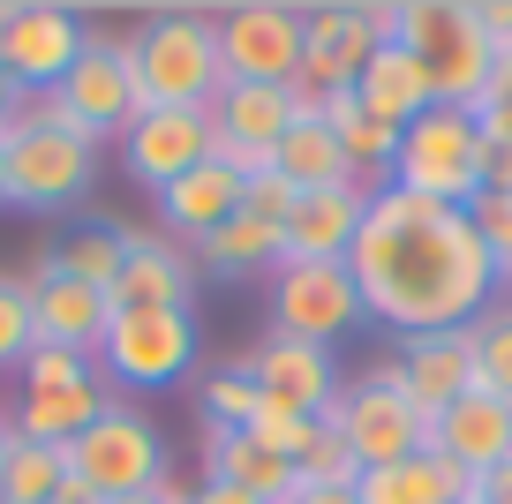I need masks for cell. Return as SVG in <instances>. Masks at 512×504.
I'll use <instances>...</instances> for the list:
<instances>
[{
	"label": "cell",
	"mask_w": 512,
	"mask_h": 504,
	"mask_svg": "<svg viewBox=\"0 0 512 504\" xmlns=\"http://www.w3.org/2000/svg\"><path fill=\"white\" fill-rule=\"evenodd\" d=\"M196 362V316L189 309H121L98 339V377L121 392H166Z\"/></svg>",
	"instance_id": "obj_8"
},
{
	"label": "cell",
	"mask_w": 512,
	"mask_h": 504,
	"mask_svg": "<svg viewBox=\"0 0 512 504\" xmlns=\"http://www.w3.org/2000/svg\"><path fill=\"white\" fill-rule=\"evenodd\" d=\"M400 384L415 399V414H445L452 399L475 392V339L467 331H422V339H400Z\"/></svg>",
	"instance_id": "obj_19"
},
{
	"label": "cell",
	"mask_w": 512,
	"mask_h": 504,
	"mask_svg": "<svg viewBox=\"0 0 512 504\" xmlns=\"http://www.w3.org/2000/svg\"><path fill=\"white\" fill-rule=\"evenodd\" d=\"M392 38V0H324L302 8V76L287 83L294 106L317 113L332 91H354V76L369 68V53Z\"/></svg>",
	"instance_id": "obj_5"
},
{
	"label": "cell",
	"mask_w": 512,
	"mask_h": 504,
	"mask_svg": "<svg viewBox=\"0 0 512 504\" xmlns=\"http://www.w3.org/2000/svg\"><path fill=\"white\" fill-rule=\"evenodd\" d=\"M113 504H189V482H181V474H166L159 489H144V497H113Z\"/></svg>",
	"instance_id": "obj_43"
},
{
	"label": "cell",
	"mask_w": 512,
	"mask_h": 504,
	"mask_svg": "<svg viewBox=\"0 0 512 504\" xmlns=\"http://www.w3.org/2000/svg\"><path fill=\"white\" fill-rule=\"evenodd\" d=\"M294 121H302V106H294L287 83H226L211 98V136L249 143V151H279V136Z\"/></svg>",
	"instance_id": "obj_23"
},
{
	"label": "cell",
	"mask_w": 512,
	"mask_h": 504,
	"mask_svg": "<svg viewBox=\"0 0 512 504\" xmlns=\"http://www.w3.org/2000/svg\"><path fill=\"white\" fill-rule=\"evenodd\" d=\"M196 264L204 271H219V279H249V271H264L272 279L279 271V226H264V219H226V226H211L204 241H196Z\"/></svg>",
	"instance_id": "obj_29"
},
{
	"label": "cell",
	"mask_w": 512,
	"mask_h": 504,
	"mask_svg": "<svg viewBox=\"0 0 512 504\" xmlns=\"http://www.w3.org/2000/svg\"><path fill=\"white\" fill-rule=\"evenodd\" d=\"M362 211H369V189H317L294 204L287 234H279V264H347L354 234H362Z\"/></svg>",
	"instance_id": "obj_18"
},
{
	"label": "cell",
	"mask_w": 512,
	"mask_h": 504,
	"mask_svg": "<svg viewBox=\"0 0 512 504\" xmlns=\"http://www.w3.org/2000/svg\"><path fill=\"white\" fill-rule=\"evenodd\" d=\"M294 204H302V189H294L279 166H272V174H256V181H241V219H264V226H279V234H287Z\"/></svg>",
	"instance_id": "obj_38"
},
{
	"label": "cell",
	"mask_w": 512,
	"mask_h": 504,
	"mask_svg": "<svg viewBox=\"0 0 512 504\" xmlns=\"http://www.w3.org/2000/svg\"><path fill=\"white\" fill-rule=\"evenodd\" d=\"M38 347V331H31V294H23L16 271H0V369H23Z\"/></svg>",
	"instance_id": "obj_35"
},
{
	"label": "cell",
	"mask_w": 512,
	"mask_h": 504,
	"mask_svg": "<svg viewBox=\"0 0 512 504\" xmlns=\"http://www.w3.org/2000/svg\"><path fill=\"white\" fill-rule=\"evenodd\" d=\"M317 121L339 136V151H347L354 174H392V158H400V128H384L354 91H332V98L317 106Z\"/></svg>",
	"instance_id": "obj_28"
},
{
	"label": "cell",
	"mask_w": 512,
	"mask_h": 504,
	"mask_svg": "<svg viewBox=\"0 0 512 504\" xmlns=\"http://www.w3.org/2000/svg\"><path fill=\"white\" fill-rule=\"evenodd\" d=\"M256 407H264V392H256L249 377H234V369L204 377V429H249Z\"/></svg>",
	"instance_id": "obj_36"
},
{
	"label": "cell",
	"mask_w": 512,
	"mask_h": 504,
	"mask_svg": "<svg viewBox=\"0 0 512 504\" xmlns=\"http://www.w3.org/2000/svg\"><path fill=\"white\" fill-rule=\"evenodd\" d=\"M226 83H294L302 76V8L287 0H234L219 16Z\"/></svg>",
	"instance_id": "obj_12"
},
{
	"label": "cell",
	"mask_w": 512,
	"mask_h": 504,
	"mask_svg": "<svg viewBox=\"0 0 512 504\" xmlns=\"http://www.w3.org/2000/svg\"><path fill=\"white\" fill-rule=\"evenodd\" d=\"M204 482H234L256 504H287L302 489V474H294V459L249 444L241 429H204Z\"/></svg>",
	"instance_id": "obj_22"
},
{
	"label": "cell",
	"mask_w": 512,
	"mask_h": 504,
	"mask_svg": "<svg viewBox=\"0 0 512 504\" xmlns=\"http://www.w3.org/2000/svg\"><path fill=\"white\" fill-rule=\"evenodd\" d=\"M392 38L430 68L437 106H475L482 76H490V38L475 23V0H400L392 8Z\"/></svg>",
	"instance_id": "obj_7"
},
{
	"label": "cell",
	"mask_w": 512,
	"mask_h": 504,
	"mask_svg": "<svg viewBox=\"0 0 512 504\" xmlns=\"http://www.w3.org/2000/svg\"><path fill=\"white\" fill-rule=\"evenodd\" d=\"M384 189H407V196H430V204H475L482 196V128L467 106H430L415 128H400V158Z\"/></svg>",
	"instance_id": "obj_6"
},
{
	"label": "cell",
	"mask_w": 512,
	"mask_h": 504,
	"mask_svg": "<svg viewBox=\"0 0 512 504\" xmlns=\"http://www.w3.org/2000/svg\"><path fill=\"white\" fill-rule=\"evenodd\" d=\"M475 339V384L497 399H512V301H490V309L467 324Z\"/></svg>",
	"instance_id": "obj_31"
},
{
	"label": "cell",
	"mask_w": 512,
	"mask_h": 504,
	"mask_svg": "<svg viewBox=\"0 0 512 504\" xmlns=\"http://www.w3.org/2000/svg\"><path fill=\"white\" fill-rule=\"evenodd\" d=\"M16 113H23V91H16V83H8V68H0V128L16 121Z\"/></svg>",
	"instance_id": "obj_47"
},
{
	"label": "cell",
	"mask_w": 512,
	"mask_h": 504,
	"mask_svg": "<svg viewBox=\"0 0 512 504\" xmlns=\"http://www.w3.org/2000/svg\"><path fill=\"white\" fill-rule=\"evenodd\" d=\"M505 294H512V271H505Z\"/></svg>",
	"instance_id": "obj_50"
},
{
	"label": "cell",
	"mask_w": 512,
	"mask_h": 504,
	"mask_svg": "<svg viewBox=\"0 0 512 504\" xmlns=\"http://www.w3.org/2000/svg\"><path fill=\"white\" fill-rule=\"evenodd\" d=\"M98 174V143L46 121H8V204L16 211H68Z\"/></svg>",
	"instance_id": "obj_10"
},
{
	"label": "cell",
	"mask_w": 512,
	"mask_h": 504,
	"mask_svg": "<svg viewBox=\"0 0 512 504\" xmlns=\"http://www.w3.org/2000/svg\"><path fill=\"white\" fill-rule=\"evenodd\" d=\"M467 219H475V234H482V249L497 256V279L512 271V196H497V189H482L475 204H467Z\"/></svg>",
	"instance_id": "obj_39"
},
{
	"label": "cell",
	"mask_w": 512,
	"mask_h": 504,
	"mask_svg": "<svg viewBox=\"0 0 512 504\" xmlns=\"http://www.w3.org/2000/svg\"><path fill=\"white\" fill-rule=\"evenodd\" d=\"M430 452H445L460 474H490V467H505L512 459V399H497V392H467V399H452L445 414H437V444Z\"/></svg>",
	"instance_id": "obj_20"
},
{
	"label": "cell",
	"mask_w": 512,
	"mask_h": 504,
	"mask_svg": "<svg viewBox=\"0 0 512 504\" xmlns=\"http://www.w3.org/2000/svg\"><path fill=\"white\" fill-rule=\"evenodd\" d=\"M16 377H23V392H91V384H106L91 354H68V347H31V362Z\"/></svg>",
	"instance_id": "obj_33"
},
{
	"label": "cell",
	"mask_w": 512,
	"mask_h": 504,
	"mask_svg": "<svg viewBox=\"0 0 512 504\" xmlns=\"http://www.w3.org/2000/svg\"><path fill=\"white\" fill-rule=\"evenodd\" d=\"M317 422H332L362 467H392V459H415V452L437 444V414H415V399H407L392 354H384L377 369H362L354 384H339L332 407H324Z\"/></svg>",
	"instance_id": "obj_4"
},
{
	"label": "cell",
	"mask_w": 512,
	"mask_h": 504,
	"mask_svg": "<svg viewBox=\"0 0 512 504\" xmlns=\"http://www.w3.org/2000/svg\"><path fill=\"white\" fill-rule=\"evenodd\" d=\"M467 504H512V459L490 474H467Z\"/></svg>",
	"instance_id": "obj_41"
},
{
	"label": "cell",
	"mask_w": 512,
	"mask_h": 504,
	"mask_svg": "<svg viewBox=\"0 0 512 504\" xmlns=\"http://www.w3.org/2000/svg\"><path fill=\"white\" fill-rule=\"evenodd\" d=\"M354 504H467V474L445 452H415L392 467H362Z\"/></svg>",
	"instance_id": "obj_24"
},
{
	"label": "cell",
	"mask_w": 512,
	"mask_h": 504,
	"mask_svg": "<svg viewBox=\"0 0 512 504\" xmlns=\"http://www.w3.org/2000/svg\"><path fill=\"white\" fill-rule=\"evenodd\" d=\"M287 504H354V489H317V482H302Z\"/></svg>",
	"instance_id": "obj_46"
},
{
	"label": "cell",
	"mask_w": 512,
	"mask_h": 504,
	"mask_svg": "<svg viewBox=\"0 0 512 504\" xmlns=\"http://www.w3.org/2000/svg\"><path fill=\"white\" fill-rule=\"evenodd\" d=\"M475 23L490 38V53H512V0H475Z\"/></svg>",
	"instance_id": "obj_40"
},
{
	"label": "cell",
	"mask_w": 512,
	"mask_h": 504,
	"mask_svg": "<svg viewBox=\"0 0 512 504\" xmlns=\"http://www.w3.org/2000/svg\"><path fill=\"white\" fill-rule=\"evenodd\" d=\"M121 234V271L106 286V309H189L196 301V264L151 226H113Z\"/></svg>",
	"instance_id": "obj_16"
},
{
	"label": "cell",
	"mask_w": 512,
	"mask_h": 504,
	"mask_svg": "<svg viewBox=\"0 0 512 504\" xmlns=\"http://www.w3.org/2000/svg\"><path fill=\"white\" fill-rule=\"evenodd\" d=\"M354 98H362L384 128H415L422 113L437 106V83H430V68H422L400 38H384V46L369 53V68L354 76Z\"/></svg>",
	"instance_id": "obj_21"
},
{
	"label": "cell",
	"mask_w": 512,
	"mask_h": 504,
	"mask_svg": "<svg viewBox=\"0 0 512 504\" xmlns=\"http://www.w3.org/2000/svg\"><path fill=\"white\" fill-rule=\"evenodd\" d=\"M61 474H68V452L16 437V452H8V467H0V504H53Z\"/></svg>",
	"instance_id": "obj_30"
},
{
	"label": "cell",
	"mask_w": 512,
	"mask_h": 504,
	"mask_svg": "<svg viewBox=\"0 0 512 504\" xmlns=\"http://www.w3.org/2000/svg\"><path fill=\"white\" fill-rule=\"evenodd\" d=\"M294 474H302V482H317V489H354V482H362V459L347 452V437H339L332 422H317V437L302 444Z\"/></svg>",
	"instance_id": "obj_34"
},
{
	"label": "cell",
	"mask_w": 512,
	"mask_h": 504,
	"mask_svg": "<svg viewBox=\"0 0 512 504\" xmlns=\"http://www.w3.org/2000/svg\"><path fill=\"white\" fill-rule=\"evenodd\" d=\"M272 166L294 181L302 196H317V189H354V166H347V151H339V136L317 121V113H302V121L279 136V151H272Z\"/></svg>",
	"instance_id": "obj_26"
},
{
	"label": "cell",
	"mask_w": 512,
	"mask_h": 504,
	"mask_svg": "<svg viewBox=\"0 0 512 504\" xmlns=\"http://www.w3.org/2000/svg\"><path fill=\"white\" fill-rule=\"evenodd\" d=\"M204 158H211V113L151 106V113H136V121H128V136H121V166H128V181H144L151 196L174 189L181 174H196Z\"/></svg>",
	"instance_id": "obj_15"
},
{
	"label": "cell",
	"mask_w": 512,
	"mask_h": 504,
	"mask_svg": "<svg viewBox=\"0 0 512 504\" xmlns=\"http://www.w3.org/2000/svg\"><path fill=\"white\" fill-rule=\"evenodd\" d=\"M189 504H256V497H241L234 482H196V489H189Z\"/></svg>",
	"instance_id": "obj_44"
},
{
	"label": "cell",
	"mask_w": 512,
	"mask_h": 504,
	"mask_svg": "<svg viewBox=\"0 0 512 504\" xmlns=\"http://www.w3.org/2000/svg\"><path fill=\"white\" fill-rule=\"evenodd\" d=\"M136 113H151L144 76H136V46H128V38H91V46H83V61L68 68L61 91L23 98L16 121H46V128H68V136L106 143V136H128V121H136Z\"/></svg>",
	"instance_id": "obj_2"
},
{
	"label": "cell",
	"mask_w": 512,
	"mask_h": 504,
	"mask_svg": "<svg viewBox=\"0 0 512 504\" xmlns=\"http://www.w3.org/2000/svg\"><path fill=\"white\" fill-rule=\"evenodd\" d=\"M234 211H241V181L226 174L219 158H204L196 174H181L174 189H159V219L174 226L181 241H204L211 226H226Z\"/></svg>",
	"instance_id": "obj_25"
},
{
	"label": "cell",
	"mask_w": 512,
	"mask_h": 504,
	"mask_svg": "<svg viewBox=\"0 0 512 504\" xmlns=\"http://www.w3.org/2000/svg\"><path fill=\"white\" fill-rule=\"evenodd\" d=\"M106 407H113L106 384H91V392H23V399H16V437H23V444H53V452H68V444H76Z\"/></svg>",
	"instance_id": "obj_27"
},
{
	"label": "cell",
	"mask_w": 512,
	"mask_h": 504,
	"mask_svg": "<svg viewBox=\"0 0 512 504\" xmlns=\"http://www.w3.org/2000/svg\"><path fill=\"white\" fill-rule=\"evenodd\" d=\"M234 377H249L256 392L272 399V407H287V414H309V422H317V414L332 407V392H339L332 347H309V339H279V331L234 354Z\"/></svg>",
	"instance_id": "obj_14"
},
{
	"label": "cell",
	"mask_w": 512,
	"mask_h": 504,
	"mask_svg": "<svg viewBox=\"0 0 512 504\" xmlns=\"http://www.w3.org/2000/svg\"><path fill=\"white\" fill-rule=\"evenodd\" d=\"M68 474H83L106 504L113 497H144V489L166 482V444H159V429H151V414H136V407L113 399V407L68 444Z\"/></svg>",
	"instance_id": "obj_9"
},
{
	"label": "cell",
	"mask_w": 512,
	"mask_h": 504,
	"mask_svg": "<svg viewBox=\"0 0 512 504\" xmlns=\"http://www.w3.org/2000/svg\"><path fill=\"white\" fill-rule=\"evenodd\" d=\"M0 211H8V128H0Z\"/></svg>",
	"instance_id": "obj_49"
},
{
	"label": "cell",
	"mask_w": 512,
	"mask_h": 504,
	"mask_svg": "<svg viewBox=\"0 0 512 504\" xmlns=\"http://www.w3.org/2000/svg\"><path fill=\"white\" fill-rule=\"evenodd\" d=\"M136 76H144L151 106H181V113H211V98L226 91L219 68V16L204 8H159L136 23Z\"/></svg>",
	"instance_id": "obj_3"
},
{
	"label": "cell",
	"mask_w": 512,
	"mask_h": 504,
	"mask_svg": "<svg viewBox=\"0 0 512 504\" xmlns=\"http://www.w3.org/2000/svg\"><path fill=\"white\" fill-rule=\"evenodd\" d=\"M91 31H83L76 8L61 0H8V23H0V68L23 98H46L68 83V68L83 61Z\"/></svg>",
	"instance_id": "obj_11"
},
{
	"label": "cell",
	"mask_w": 512,
	"mask_h": 504,
	"mask_svg": "<svg viewBox=\"0 0 512 504\" xmlns=\"http://www.w3.org/2000/svg\"><path fill=\"white\" fill-rule=\"evenodd\" d=\"M354 324H362V294H354L347 264H279L272 271V331L279 339L332 347Z\"/></svg>",
	"instance_id": "obj_13"
},
{
	"label": "cell",
	"mask_w": 512,
	"mask_h": 504,
	"mask_svg": "<svg viewBox=\"0 0 512 504\" xmlns=\"http://www.w3.org/2000/svg\"><path fill=\"white\" fill-rule=\"evenodd\" d=\"M241 437L264 444V452H279V459H302V444L317 437V422H309V414H287V407H272V399H264V407H256V422L241 429Z\"/></svg>",
	"instance_id": "obj_37"
},
{
	"label": "cell",
	"mask_w": 512,
	"mask_h": 504,
	"mask_svg": "<svg viewBox=\"0 0 512 504\" xmlns=\"http://www.w3.org/2000/svg\"><path fill=\"white\" fill-rule=\"evenodd\" d=\"M482 189L512 196V143H482Z\"/></svg>",
	"instance_id": "obj_42"
},
{
	"label": "cell",
	"mask_w": 512,
	"mask_h": 504,
	"mask_svg": "<svg viewBox=\"0 0 512 504\" xmlns=\"http://www.w3.org/2000/svg\"><path fill=\"white\" fill-rule=\"evenodd\" d=\"M46 264L61 271V279H83V286H98V294H106L113 271H121V234H113V226H83V234H68L61 249L46 256Z\"/></svg>",
	"instance_id": "obj_32"
},
{
	"label": "cell",
	"mask_w": 512,
	"mask_h": 504,
	"mask_svg": "<svg viewBox=\"0 0 512 504\" xmlns=\"http://www.w3.org/2000/svg\"><path fill=\"white\" fill-rule=\"evenodd\" d=\"M8 452H16V414L0 407V467H8Z\"/></svg>",
	"instance_id": "obj_48"
},
{
	"label": "cell",
	"mask_w": 512,
	"mask_h": 504,
	"mask_svg": "<svg viewBox=\"0 0 512 504\" xmlns=\"http://www.w3.org/2000/svg\"><path fill=\"white\" fill-rule=\"evenodd\" d=\"M347 279L362 294V316L400 339L422 331H467L497 301V256L482 249L475 219L460 204H430L407 189H369L362 234L347 249Z\"/></svg>",
	"instance_id": "obj_1"
},
{
	"label": "cell",
	"mask_w": 512,
	"mask_h": 504,
	"mask_svg": "<svg viewBox=\"0 0 512 504\" xmlns=\"http://www.w3.org/2000/svg\"><path fill=\"white\" fill-rule=\"evenodd\" d=\"M23 294H31V331H38V347H68V354H91L98 362V339H106L113 309L98 286L83 279H61V271L38 256L31 271H23Z\"/></svg>",
	"instance_id": "obj_17"
},
{
	"label": "cell",
	"mask_w": 512,
	"mask_h": 504,
	"mask_svg": "<svg viewBox=\"0 0 512 504\" xmlns=\"http://www.w3.org/2000/svg\"><path fill=\"white\" fill-rule=\"evenodd\" d=\"M53 504H106V497H98V489L83 482V474H61V489H53Z\"/></svg>",
	"instance_id": "obj_45"
}]
</instances>
